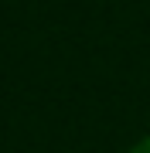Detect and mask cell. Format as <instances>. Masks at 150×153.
<instances>
[{"mask_svg":"<svg viewBox=\"0 0 150 153\" xmlns=\"http://www.w3.org/2000/svg\"><path fill=\"white\" fill-rule=\"evenodd\" d=\"M130 153H150V136H143V140H140V143H137V146L130 150Z\"/></svg>","mask_w":150,"mask_h":153,"instance_id":"6da1fadb","label":"cell"}]
</instances>
